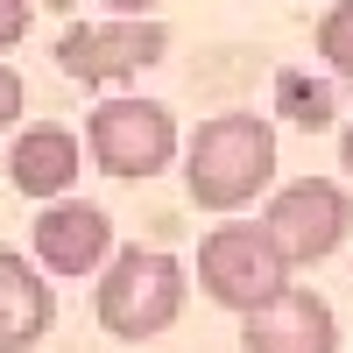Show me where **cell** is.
<instances>
[{
  "label": "cell",
  "mask_w": 353,
  "mask_h": 353,
  "mask_svg": "<svg viewBox=\"0 0 353 353\" xmlns=\"http://www.w3.org/2000/svg\"><path fill=\"white\" fill-rule=\"evenodd\" d=\"M176 163H184V198L198 212L233 219L276 191L283 141H276V121H261V113H212V121H198V134H184Z\"/></svg>",
  "instance_id": "6da1fadb"
},
{
  "label": "cell",
  "mask_w": 353,
  "mask_h": 353,
  "mask_svg": "<svg viewBox=\"0 0 353 353\" xmlns=\"http://www.w3.org/2000/svg\"><path fill=\"white\" fill-rule=\"evenodd\" d=\"M184 297H191V276L184 261L163 254V248H113V261L99 269V290H92V318L106 339H163L176 318H184Z\"/></svg>",
  "instance_id": "7a4b0ae2"
},
{
  "label": "cell",
  "mask_w": 353,
  "mask_h": 353,
  "mask_svg": "<svg viewBox=\"0 0 353 353\" xmlns=\"http://www.w3.org/2000/svg\"><path fill=\"white\" fill-rule=\"evenodd\" d=\"M290 276H297V261L283 254V241L261 219H219L212 233L198 241V290L212 297L219 311H261L269 297H283Z\"/></svg>",
  "instance_id": "3957f363"
},
{
  "label": "cell",
  "mask_w": 353,
  "mask_h": 353,
  "mask_svg": "<svg viewBox=\"0 0 353 353\" xmlns=\"http://www.w3.org/2000/svg\"><path fill=\"white\" fill-rule=\"evenodd\" d=\"M85 156L106 176H121V184H149V176H163L184 156V134H176V113L163 99L113 92V99L92 106V121H85Z\"/></svg>",
  "instance_id": "277c9868"
},
{
  "label": "cell",
  "mask_w": 353,
  "mask_h": 353,
  "mask_svg": "<svg viewBox=\"0 0 353 353\" xmlns=\"http://www.w3.org/2000/svg\"><path fill=\"white\" fill-rule=\"evenodd\" d=\"M261 226L283 241V254L297 261V269H318V261H332L353 233V198L339 176H290L261 198Z\"/></svg>",
  "instance_id": "5b68a950"
},
{
  "label": "cell",
  "mask_w": 353,
  "mask_h": 353,
  "mask_svg": "<svg viewBox=\"0 0 353 353\" xmlns=\"http://www.w3.org/2000/svg\"><path fill=\"white\" fill-rule=\"evenodd\" d=\"M170 57V28L149 14H113V21H78L57 36V71L71 85H128L149 64Z\"/></svg>",
  "instance_id": "8992f818"
},
{
  "label": "cell",
  "mask_w": 353,
  "mask_h": 353,
  "mask_svg": "<svg viewBox=\"0 0 353 353\" xmlns=\"http://www.w3.org/2000/svg\"><path fill=\"white\" fill-rule=\"evenodd\" d=\"M28 248H36V269L43 276H99L113 261V219L106 205L92 198H50L36 226H28Z\"/></svg>",
  "instance_id": "52a82bcc"
},
{
  "label": "cell",
  "mask_w": 353,
  "mask_h": 353,
  "mask_svg": "<svg viewBox=\"0 0 353 353\" xmlns=\"http://www.w3.org/2000/svg\"><path fill=\"white\" fill-rule=\"evenodd\" d=\"M241 353H339V311L318 290L290 283L283 297L241 318Z\"/></svg>",
  "instance_id": "ba28073f"
},
{
  "label": "cell",
  "mask_w": 353,
  "mask_h": 353,
  "mask_svg": "<svg viewBox=\"0 0 353 353\" xmlns=\"http://www.w3.org/2000/svg\"><path fill=\"white\" fill-rule=\"evenodd\" d=\"M85 170V134H71L64 121H28L8 141V184L21 198H64Z\"/></svg>",
  "instance_id": "9c48e42d"
},
{
  "label": "cell",
  "mask_w": 353,
  "mask_h": 353,
  "mask_svg": "<svg viewBox=\"0 0 353 353\" xmlns=\"http://www.w3.org/2000/svg\"><path fill=\"white\" fill-rule=\"evenodd\" d=\"M57 325V290L36 269V254H21L0 241V353H28L43 346Z\"/></svg>",
  "instance_id": "30bf717a"
},
{
  "label": "cell",
  "mask_w": 353,
  "mask_h": 353,
  "mask_svg": "<svg viewBox=\"0 0 353 353\" xmlns=\"http://www.w3.org/2000/svg\"><path fill=\"white\" fill-rule=\"evenodd\" d=\"M276 121L297 128V134H325L339 128V85L332 78H311V71H276Z\"/></svg>",
  "instance_id": "8fae6325"
},
{
  "label": "cell",
  "mask_w": 353,
  "mask_h": 353,
  "mask_svg": "<svg viewBox=\"0 0 353 353\" xmlns=\"http://www.w3.org/2000/svg\"><path fill=\"white\" fill-rule=\"evenodd\" d=\"M318 57H325L332 78H353V0H332L318 14Z\"/></svg>",
  "instance_id": "7c38bea8"
},
{
  "label": "cell",
  "mask_w": 353,
  "mask_h": 353,
  "mask_svg": "<svg viewBox=\"0 0 353 353\" xmlns=\"http://www.w3.org/2000/svg\"><path fill=\"white\" fill-rule=\"evenodd\" d=\"M21 106H28V85H21V71H14V64H0V134H14Z\"/></svg>",
  "instance_id": "4fadbf2b"
},
{
  "label": "cell",
  "mask_w": 353,
  "mask_h": 353,
  "mask_svg": "<svg viewBox=\"0 0 353 353\" xmlns=\"http://www.w3.org/2000/svg\"><path fill=\"white\" fill-rule=\"evenodd\" d=\"M28 14H36V0H0V50L28 43Z\"/></svg>",
  "instance_id": "5bb4252c"
},
{
  "label": "cell",
  "mask_w": 353,
  "mask_h": 353,
  "mask_svg": "<svg viewBox=\"0 0 353 353\" xmlns=\"http://www.w3.org/2000/svg\"><path fill=\"white\" fill-rule=\"evenodd\" d=\"M339 170H346V184H353V113L339 121Z\"/></svg>",
  "instance_id": "9a60e30c"
},
{
  "label": "cell",
  "mask_w": 353,
  "mask_h": 353,
  "mask_svg": "<svg viewBox=\"0 0 353 353\" xmlns=\"http://www.w3.org/2000/svg\"><path fill=\"white\" fill-rule=\"evenodd\" d=\"M106 8H113V14H156L163 0H106Z\"/></svg>",
  "instance_id": "2e32d148"
},
{
  "label": "cell",
  "mask_w": 353,
  "mask_h": 353,
  "mask_svg": "<svg viewBox=\"0 0 353 353\" xmlns=\"http://www.w3.org/2000/svg\"><path fill=\"white\" fill-rule=\"evenodd\" d=\"M36 8H57V14H71V8H85V0H36Z\"/></svg>",
  "instance_id": "e0dca14e"
}]
</instances>
